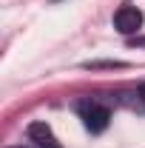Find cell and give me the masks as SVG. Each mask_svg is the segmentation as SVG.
Wrapping results in <instances>:
<instances>
[{
  "label": "cell",
  "instance_id": "1",
  "mask_svg": "<svg viewBox=\"0 0 145 148\" xmlns=\"http://www.w3.org/2000/svg\"><path fill=\"white\" fill-rule=\"evenodd\" d=\"M80 114H83V123L91 134H100V131L108 128V120H111V111L100 103H83L80 106Z\"/></svg>",
  "mask_w": 145,
  "mask_h": 148
},
{
  "label": "cell",
  "instance_id": "2",
  "mask_svg": "<svg viewBox=\"0 0 145 148\" xmlns=\"http://www.w3.org/2000/svg\"><path fill=\"white\" fill-rule=\"evenodd\" d=\"M114 29L120 34H137L142 29V12L137 6H120L114 12Z\"/></svg>",
  "mask_w": 145,
  "mask_h": 148
},
{
  "label": "cell",
  "instance_id": "3",
  "mask_svg": "<svg viewBox=\"0 0 145 148\" xmlns=\"http://www.w3.org/2000/svg\"><path fill=\"white\" fill-rule=\"evenodd\" d=\"M26 134H29V140H31L37 148H60V143L54 140V134H51V128H49L46 123H31V125L26 128Z\"/></svg>",
  "mask_w": 145,
  "mask_h": 148
},
{
  "label": "cell",
  "instance_id": "4",
  "mask_svg": "<svg viewBox=\"0 0 145 148\" xmlns=\"http://www.w3.org/2000/svg\"><path fill=\"white\" fill-rule=\"evenodd\" d=\"M140 97H142V100H145V86H142V88H140Z\"/></svg>",
  "mask_w": 145,
  "mask_h": 148
}]
</instances>
